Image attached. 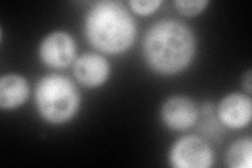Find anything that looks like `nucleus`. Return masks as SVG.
Masks as SVG:
<instances>
[{"label":"nucleus","instance_id":"f257e3e1","mask_svg":"<svg viewBox=\"0 0 252 168\" xmlns=\"http://www.w3.org/2000/svg\"><path fill=\"white\" fill-rule=\"evenodd\" d=\"M196 50L193 32L180 20L162 19L148 29L143 41L147 66L162 75H173L190 65Z\"/></svg>","mask_w":252,"mask_h":168},{"label":"nucleus","instance_id":"f03ea898","mask_svg":"<svg viewBox=\"0 0 252 168\" xmlns=\"http://www.w3.org/2000/svg\"><path fill=\"white\" fill-rule=\"evenodd\" d=\"M85 35L96 50L118 55L132 45L137 36V27L121 2L105 0L94 3L86 15Z\"/></svg>","mask_w":252,"mask_h":168},{"label":"nucleus","instance_id":"7ed1b4c3","mask_svg":"<svg viewBox=\"0 0 252 168\" xmlns=\"http://www.w3.org/2000/svg\"><path fill=\"white\" fill-rule=\"evenodd\" d=\"M38 113L52 124H63L72 120L80 106V94L67 77L46 75L39 80L35 91Z\"/></svg>","mask_w":252,"mask_h":168},{"label":"nucleus","instance_id":"20e7f679","mask_svg":"<svg viewBox=\"0 0 252 168\" xmlns=\"http://www.w3.org/2000/svg\"><path fill=\"white\" fill-rule=\"evenodd\" d=\"M214 151L208 143L195 135L181 138L169 153V162L176 168H209L214 165Z\"/></svg>","mask_w":252,"mask_h":168},{"label":"nucleus","instance_id":"39448f33","mask_svg":"<svg viewBox=\"0 0 252 168\" xmlns=\"http://www.w3.org/2000/svg\"><path fill=\"white\" fill-rule=\"evenodd\" d=\"M39 56L47 67L54 68L67 67L76 57L74 39L65 32H53L42 40L39 47Z\"/></svg>","mask_w":252,"mask_h":168},{"label":"nucleus","instance_id":"423d86ee","mask_svg":"<svg viewBox=\"0 0 252 168\" xmlns=\"http://www.w3.org/2000/svg\"><path fill=\"white\" fill-rule=\"evenodd\" d=\"M161 117L162 121L168 129L185 131L195 124L199 113L191 99L183 96H175L164 102Z\"/></svg>","mask_w":252,"mask_h":168},{"label":"nucleus","instance_id":"0eeeda50","mask_svg":"<svg viewBox=\"0 0 252 168\" xmlns=\"http://www.w3.org/2000/svg\"><path fill=\"white\" fill-rule=\"evenodd\" d=\"M73 71L79 83L89 89H94L106 82L110 73V66L99 54L84 53L76 59Z\"/></svg>","mask_w":252,"mask_h":168},{"label":"nucleus","instance_id":"6e6552de","mask_svg":"<svg viewBox=\"0 0 252 168\" xmlns=\"http://www.w3.org/2000/svg\"><path fill=\"white\" fill-rule=\"evenodd\" d=\"M252 103L250 97L243 94H231L220 102L218 115L220 121L231 130H241L251 121Z\"/></svg>","mask_w":252,"mask_h":168},{"label":"nucleus","instance_id":"1a4fd4ad","mask_svg":"<svg viewBox=\"0 0 252 168\" xmlns=\"http://www.w3.org/2000/svg\"><path fill=\"white\" fill-rule=\"evenodd\" d=\"M30 95L27 80L15 74L5 75L0 79V107L13 109L25 103Z\"/></svg>","mask_w":252,"mask_h":168},{"label":"nucleus","instance_id":"9d476101","mask_svg":"<svg viewBox=\"0 0 252 168\" xmlns=\"http://www.w3.org/2000/svg\"><path fill=\"white\" fill-rule=\"evenodd\" d=\"M226 163L231 168H250L252 164L251 139H241L234 142L227 151Z\"/></svg>","mask_w":252,"mask_h":168},{"label":"nucleus","instance_id":"9b49d317","mask_svg":"<svg viewBox=\"0 0 252 168\" xmlns=\"http://www.w3.org/2000/svg\"><path fill=\"white\" fill-rule=\"evenodd\" d=\"M173 4L181 14L192 17L202 13L207 6L208 1L207 0H176L173 1Z\"/></svg>","mask_w":252,"mask_h":168},{"label":"nucleus","instance_id":"f8f14e48","mask_svg":"<svg viewBox=\"0 0 252 168\" xmlns=\"http://www.w3.org/2000/svg\"><path fill=\"white\" fill-rule=\"evenodd\" d=\"M162 3L161 0H131L128 2L132 11L143 16L151 15L159 9Z\"/></svg>","mask_w":252,"mask_h":168},{"label":"nucleus","instance_id":"ddd939ff","mask_svg":"<svg viewBox=\"0 0 252 168\" xmlns=\"http://www.w3.org/2000/svg\"><path fill=\"white\" fill-rule=\"evenodd\" d=\"M251 70H249L248 73L244 76V79H243V86L244 89H245L249 94H251Z\"/></svg>","mask_w":252,"mask_h":168}]
</instances>
